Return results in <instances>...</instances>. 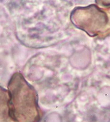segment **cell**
I'll return each mask as SVG.
<instances>
[{
  "mask_svg": "<svg viewBox=\"0 0 110 122\" xmlns=\"http://www.w3.org/2000/svg\"><path fill=\"white\" fill-rule=\"evenodd\" d=\"M10 115L15 122H38L41 117L37 93L21 73L12 75L8 85Z\"/></svg>",
  "mask_w": 110,
  "mask_h": 122,
  "instance_id": "6da1fadb",
  "label": "cell"
},
{
  "mask_svg": "<svg viewBox=\"0 0 110 122\" xmlns=\"http://www.w3.org/2000/svg\"><path fill=\"white\" fill-rule=\"evenodd\" d=\"M0 122H15L10 112V95L7 90L0 86Z\"/></svg>",
  "mask_w": 110,
  "mask_h": 122,
  "instance_id": "3957f363",
  "label": "cell"
},
{
  "mask_svg": "<svg viewBox=\"0 0 110 122\" xmlns=\"http://www.w3.org/2000/svg\"><path fill=\"white\" fill-rule=\"evenodd\" d=\"M72 24L91 36L99 35L107 23V14L95 5L77 7L71 14Z\"/></svg>",
  "mask_w": 110,
  "mask_h": 122,
  "instance_id": "7a4b0ae2",
  "label": "cell"
}]
</instances>
